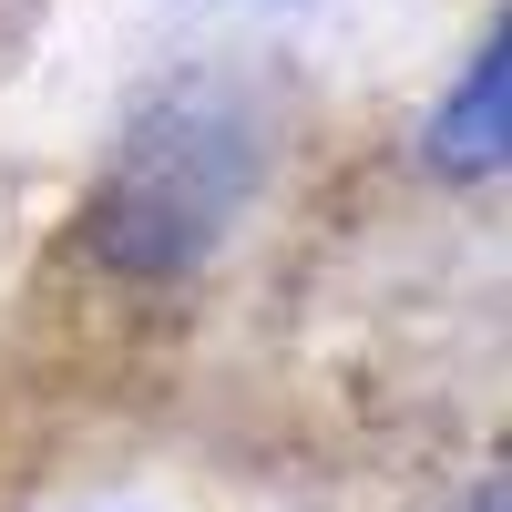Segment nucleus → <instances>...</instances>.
Instances as JSON below:
<instances>
[{
  "label": "nucleus",
  "mask_w": 512,
  "mask_h": 512,
  "mask_svg": "<svg viewBox=\"0 0 512 512\" xmlns=\"http://www.w3.org/2000/svg\"><path fill=\"white\" fill-rule=\"evenodd\" d=\"M72 512H154V502H72Z\"/></svg>",
  "instance_id": "4"
},
{
  "label": "nucleus",
  "mask_w": 512,
  "mask_h": 512,
  "mask_svg": "<svg viewBox=\"0 0 512 512\" xmlns=\"http://www.w3.org/2000/svg\"><path fill=\"white\" fill-rule=\"evenodd\" d=\"M216 11H308V0H216Z\"/></svg>",
  "instance_id": "3"
},
{
  "label": "nucleus",
  "mask_w": 512,
  "mask_h": 512,
  "mask_svg": "<svg viewBox=\"0 0 512 512\" xmlns=\"http://www.w3.org/2000/svg\"><path fill=\"white\" fill-rule=\"evenodd\" d=\"M461 512H502V482H492V492H472V502H461Z\"/></svg>",
  "instance_id": "5"
},
{
  "label": "nucleus",
  "mask_w": 512,
  "mask_h": 512,
  "mask_svg": "<svg viewBox=\"0 0 512 512\" xmlns=\"http://www.w3.org/2000/svg\"><path fill=\"white\" fill-rule=\"evenodd\" d=\"M420 154H431V175H451V185H492L512 164V52H502V31L472 41V62H461V82L441 93Z\"/></svg>",
  "instance_id": "2"
},
{
  "label": "nucleus",
  "mask_w": 512,
  "mask_h": 512,
  "mask_svg": "<svg viewBox=\"0 0 512 512\" xmlns=\"http://www.w3.org/2000/svg\"><path fill=\"white\" fill-rule=\"evenodd\" d=\"M256 175H267V113L236 82H164L113 144L103 246L123 267H205Z\"/></svg>",
  "instance_id": "1"
}]
</instances>
